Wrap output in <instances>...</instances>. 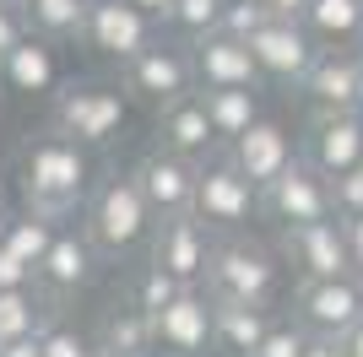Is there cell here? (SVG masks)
I'll return each instance as SVG.
<instances>
[{
	"mask_svg": "<svg viewBox=\"0 0 363 357\" xmlns=\"http://www.w3.org/2000/svg\"><path fill=\"white\" fill-rule=\"evenodd\" d=\"M33 33H28V16H22V6H0V60L11 55V49H22Z\"/></svg>",
	"mask_w": 363,
	"mask_h": 357,
	"instance_id": "cell-35",
	"label": "cell"
},
{
	"mask_svg": "<svg viewBox=\"0 0 363 357\" xmlns=\"http://www.w3.org/2000/svg\"><path fill=\"white\" fill-rule=\"evenodd\" d=\"M217 238L196 222V217H174V222L152 227V260L147 266L168 271L179 287H206V266H212Z\"/></svg>",
	"mask_w": 363,
	"mask_h": 357,
	"instance_id": "cell-11",
	"label": "cell"
},
{
	"mask_svg": "<svg viewBox=\"0 0 363 357\" xmlns=\"http://www.w3.org/2000/svg\"><path fill=\"white\" fill-rule=\"evenodd\" d=\"M22 287H38V271L16 260L11 249H0V293H22Z\"/></svg>",
	"mask_w": 363,
	"mask_h": 357,
	"instance_id": "cell-36",
	"label": "cell"
},
{
	"mask_svg": "<svg viewBox=\"0 0 363 357\" xmlns=\"http://www.w3.org/2000/svg\"><path fill=\"white\" fill-rule=\"evenodd\" d=\"M293 309H298L293 319H298L309 336L342 341V336L363 319V282L358 276H342V282H298Z\"/></svg>",
	"mask_w": 363,
	"mask_h": 357,
	"instance_id": "cell-9",
	"label": "cell"
},
{
	"mask_svg": "<svg viewBox=\"0 0 363 357\" xmlns=\"http://www.w3.org/2000/svg\"><path fill=\"white\" fill-rule=\"evenodd\" d=\"M201 103H206V114H212V130H217V141L223 147H233L250 125H260V92H201Z\"/></svg>",
	"mask_w": 363,
	"mask_h": 357,
	"instance_id": "cell-27",
	"label": "cell"
},
{
	"mask_svg": "<svg viewBox=\"0 0 363 357\" xmlns=\"http://www.w3.org/2000/svg\"><path fill=\"white\" fill-rule=\"evenodd\" d=\"M303 163L320 178H342L363 163V114H309L303 125Z\"/></svg>",
	"mask_w": 363,
	"mask_h": 357,
	"instance_id": "cell-12",
	"label": "cell"
},
{
	"mask_svg": "<svg viewBox=\"0 0 363 357\" xmlns=\"http://www.w3.org/2000/svg\"><path fill=\"white\" fill-rule=\"evenodd\" d=\"M260 211H266V217H272L282 233L309 227V222H331V217H336L331 178H320L315 168L298 157V163L277 178V184H266V190H260Z\"/></svg>",
	"mask_w": 363,
	"mask_h": 357,
	"instance_id": "cell-7",
	"label": "cell"
},
{
	"mask_svg": "<svg viewBox=\"0 0 363 357\" xmlns=\"http://www.w3.org/2000/svg\"><path fill=\"white\" fill-rule=\"evenodd\" d=\"M250 55H255L260 81H277V87H303V76L315 65L320 44L303 33V22H266V28L250 38Z\"/></svg>",
	"mask_w": 363,
	"mask_h": 357,
	"instance_id": "cell-13",
	"label": "cell"
},
{
	"mask_svg": "<svg viewBox=\"0 0 363 357\" xmlns=\"http://www.w3.org/2000/svg\"><path fill=\"white\" fill-rule=\"evenodd\" d=\"M0 6H16V0H0Z\"/></svg>",
	"mask_w": 363,
	"mask_h": 357,
	"instance_id": "cell-45",
	"label": "cell"
},
{
	"mask_svg": "<svg viewBox=\"0 0 363 357\" xmlns=\"http://www.w3.org/2000/svg\"><path fill=\"white\" fill-rule=\"evenodd\" d=\"M120 87L141 103H152L157 114L174 103H184L196 92V65H190V44H157L141 49L130 65H120Z\"/></svg>",
	"mask_w": 363,
	"mask_h": 357,
	"instance_id": "cell-5",
	"label": "cell"
},
{
	"mask_svg": "<svg viewBox=\"0 0 363 357\" xmlns=\"http://www.w3.org/2000/svg\"><path fill=\"white\" fill-rule=\"evenodd\" d=\"M277 254L298 271V282H342V276H352V254H347L342 217L282 233V249H277Z\"/></svg>",
	"mask_w": 363,
	"mask_h": 357,
	"instance_id": "cell-10",
	"label": "cell"
},
{
	"mask_svg": "<svg viewBox=\"0 0 363 357\" xmlns=\"http://www.w3.org/2000/svg\"><path fill=\"white\" fill-rule=\"evenodd\" d=\"M125 6H136V11L152 16V22H168V16H174V0H125Z\"/></svg>",
	"mask_w": 363,
	"mask_h": 357,
	"instance_id": "cell-39",
	"label": "cell"
},
{
	"mask_svg": "<svg viewBox=\"0 0 363 357\" xmlns=\"http://www.w3.org/2000/svg\"><path fill=\"white\" fill-rule=\"evenodd\" d=\"M358 114H363V76H358Z\"/></svg>",
	"mask_w": 363,
	"mask_h": 357,
	"instance_id": "cell-44",
	"label": "cell"
},
{
	"mask_svg": "<svg viewBox=\"0 0 363 357\" xmlns=\"http://www.w3.org/2000/svg\"><path fill=\"white\" fill-rule=\"evenodd\" d=\"M38 352H44V357H98V341H87L76 325L55 319V325L38 336Z\"/></svg>",
	"mask_w": 363,
	"mask_h": 357,
	"instance_id": "cell-31",
	"label": "cell"
},
{
	"mask_svg": "<svg viewBox=\"0 0 363 357\" xmlns=\"http://www.w3.org/2000/svg\"><path fill=\"white\" fill-rule=\"evenodd\" d=\"M0 81L11 92H49L55 81H60V60H55V44H44V38H28L22 49H11V55L0 60Z\"/></svg>",
	"mask_w": 363,
	"mask_h": 357,
	"instance_id": "cell-25",
	"label": "cell"
},
{
	"mask_svg": "<svg viewBox=\"0 0 363 357\" xmlns=\"http://www.w3.org/2000/svg\"><path fill=\"white\" fill-rule=\"evenodd\" d=\"M190 65H196V92H260L266 81H260L255 71V55H250V44H239V38H228V33H206V38H196L190 44Z\"/></svg>",
	"mask_w": 363,
	"mask_h": 357,
	"instance_id": "cell-14",
	"label": "cell"
},
{
	"mask_svg": "<svg viewBox=\"0 0 363 357\" xmlns=\"http://www.w3.org/2000/svg\"><path fill=\"white\" fill-rule=\"evenodd\" d=\"M152 206L141 200L136 190V174H108L98 190L87 195V206H82V233L92 238V249L98 260H125V254H136L141 244H152Z\"/></svg>",
	"mask_w": 363,
	"mask_h": 357,
	"instance_id": "cell-2",
	"label": "cell"
},
{
	"mask_svg": "<svg viewBox=\"0 0 363 357\" xmlns=\"http://www.w3.org/2000/svg\"><path fill=\"white\" fill-rule=\"evenodd\" d=\"M223 11H228V0H174V16H168V22L179 33H190V44H196V38L223 28Z\"/></svg>",
	"mask_w": 363,
	"mask_h": 357,
	"instance_id": "cell-30",
	"label": "cell"
},
{
	"mask_svg": "<svg viewBox=\"0 0 363 357\" xmlns=\"http://www.w3.org/2000/svg\"><path fill=\"white\" fill-rule=\"evenodd\" d=\"M217 303V298H212ZM277 309H255V303H217L212 314V346L228 357H255L260 341L272 336Z\"/></svg>",
	"mask_w": 363,
	"mask_h": 357,
	"instance_id": "cell-21",
	"label": "cell"
},
{
	"mask_svg": "<svg viewBox=\"0 0 363 357\" xmlns=\"http://www.w3.org/2000/svg\"><path fill=\"white\" fill-rule=\"evenodd\" d=\"M98 352H108V357H152L157 352V325H152L136 303H120V309H108L104 325H98Z\"/></svg>",
	"mask_w": 363,
	"mask_h": 357,
	"instance_id": "cell-24",
	"label": "cell"
},
{
	"mask_svg": "<svg viewBox=\"0 0 363 357\" xmlns=\"http://www.w3.org/2000/svg\"><path fill=\"white\" fill-rule=\"evenodd\" d=\"M358 76H363L358 49H320L298 92L309 98L315 114H358Z\"/></svg>",
	"mask_w": 363,
	"mask_h": 357,
	"instance_id": "cell-17",
	"label": "cell"
},
{
	"mask_svg": "<svg viewBox=\"0 0 363 357\" xmlns=\"http://www.w3.org/2000/svg\"><path fill=\"white\" fill-rule=\"evenodd\" d=\"M179 293H184V287L174 282L168 271H157V266H141V276L130 282V303H136V309L147 314V319H157V314H163V309H168V303H174Z\"/></svg>",
	"mask_w": 363,
	"mask_h": 357,
	"instance_id": "cell-29",
	"label": "cell"
},
{
	"mask_svg": "<svg viewBox=\"0 0 363 357\" xmlns=\"http://www.w3.org/2000/svg\"><path fill=\"white\" fill-rule=\"evenodd\" d=\"M82 38L104 60H120V65H130L141 49L157 44V38H152V16H141L136 6H125V0H92Z\"/></svg>",
	"mask_w": 363,
	"mask_h": 357,
	"instance_id": "cell-16",
	"label": "cell"
},
{
	"mask_svg": "<svg viewBox=\"0 0 363 357\" xmlns=\"http://www.w3.org/2000/svg\"><path fill=\"white\" fill-rule=\"evenodd\" d=\"M342 233H347V254H352V276L363 282V217H342Z\"/></svg>",
	"mask_w": 363,
	"mask_h": 357,
	"instance_id": "cell-37",
	"label": "cell"
},
{
	"mask_svg": "<svg viewBox=\"0 0 363 357\" xmlns=\"http://www.w3.org/2000/svg\"><path fill=\"white\" fill-rule=\"evenodd\" d=\"M0 217H6V174H0Z\"/></svg>",
	"mask_w": 363,
	"mask_h": 357,
	"instance_id": "cell-43",
	"label": "cell"
},
{
	"mask_svg": "<svg viewBox=\"0 0 363 357\" xmlns=\"http://www.w3.org/2000/svg\"><path fill=\"white\" fill-rule=\"evenodd\" d=\"M336 346H342V357H363V319H358V325H352Z\"/></svg>",
	"mask_w": 363,
	"mask_h": 357,
	"instance_id": "cell-40",
	"label": "cell"
},
{
	"mask_svg": "<svg viewBox=\"0 0 363 357\" xmlns=\"http://www.w3.org/2000/svg\"><path fill=\"white\" fill-rule=\"evenodd\" d=\"M201 168L206 163H184V157H174V152L152 147L130 174H136V190L152 206V217H157V222H174V217H190V211H196Z\"/></svg>",
	"mask_w": 363,
	"mask_h": 357,
	"instance_id": "cell-8",
	"label": "cell"
},
{
	"mask_svg": "<svg viewBox=\"0 0 363 357\" xmlns=\"http://www.w3.org/2000/svg\"><path fill=\"white\" fill-rule=\"evenodd\" d=\"M277 287H282V254H272L260 238H217L212 244V266H206V293L217 303H255L272 309Z\"/></svg>",
	"mask_w": 363,
	"mask_h": 357,
	"instance_id": "cell-3",
	"label": "cell"
},
{
	"mask_svg": "<svg viewBox=\"0 0 363 357\" xmlns=\"http://www.w3.org/2000/svg\"><path fill=\"white\" fill-rule=\"evenodd\" d=\"M16 178H22V200H28L33 217H44V222L65 227L76 206H87L92 195V163L87 152L65 141V135L44 130L22 141V157H16Z\"/></svg>",
	"mask_w": 363,
	"mask_h": 357,
	"instance_id": "cell-1",
	"label": "cell"
},
{
	"mask_svg": "<svg viewBox=\"0 0 363 357\" xmlns=\"http://www.w3.org/2000/svg\"><path fill=\"white\" fill-rule=\"evenodd\" d=\"M125 114H130V92L120 81H98V76H82V81H65L55 92V108H49V130L76 141V147H104L125 130Z\"/></svg>",
	"mask_w": 363,
	"mask_h": 357,
	"instance_id": "cell-4",
	"label": "cell"
},
{
	"mask_svg": "<svg viewBox=\"0 0 363 357\" xmlns=\"http://www.w3.org/2000/svg\"><path fill=\"white\" fill-rule=\"evenodd\" d=\"M98 357H108V352H98Z\"/></svg>",
	"mask_w": 363,
	"mask_h": 357,
	"instance_id": "cell-47",
	"label": "cell"
},
{
	"mask_svg": "<svg viewBox=\"0 0 363 357\" xmlns=\"http://www.w3.org/2000/svg\"><path fill=\"white\" fill-rule=\"evenodd\" d=\"M0 227H6V217H0Z\"/></svg>",
	"mask_w": 363,
	"mask_h": 357,
	"instance_id": "cell-46",
	"label": "cell"
},
{
	"mask_svg": "<svg viewBox=\"0 0 363 357\" xmlns=\"http://www.w3.org/2000/svg\"><path fill=\"white\" fill-rule=\"evenodd\" d=\"M98 249H92V238L82 233V227H60L55 233V244H49L44 266H38V287H44L55 303H65V298L87 293L92 276H98Z\"/></svg>",
	"mask_w": 363,
	"mask_h": 357,
	"instance_id": "cell-19",
	"label": "cell"
},
{
	"mask_svg": "<svg viewBox=\"0 0 363 357\" xmlns=\"http://www.w3.org/2000/svg\"><path fill=\"white\" fill-rule=\"evenodd\" d=\"M331 200H336V217H363V163L331 184Z\"/></svg>",
	"mask_w": 363,
	"mask_h": 357,
	"instance_id": "cell-34",
	"label": "cell"
},
{
	"mask_svg": "<svg viewBox=\"0 0 363 357\" xmlns=\"http://www.w3.org/2000/svg\"><path fill=\"white\" fill-rule=\"evenodd\" d=\"M298 22L320 49H363V0H309Z\"/></svg>",
	"mask_w": 363,
	"mask_h": 357,
	"instance_id": "cell-22",
	"label": "cell"
},
{
	"mask_svg": "<svg viewBox=\"0 0 363 357\" xmlns=\"http://www.w3.org/2000/svg\"><path fill=\"white\" fill-rule=\"evenodd\" d=\"M0 357H44V352H38V336H33V341H11V346H0Z\"/></svg>",
	"mask_w": 363,
	"mask_h": 357,
	"instance_id": "cell-41",
	"label": "cell"
},
{
	"mask_svg": "<svg viewBox=\"0 0 363 357\" xmlns=\"http://www.w3.org/2000/svg\"><path fill=\"white\" fill-rule=\"evenodd\" d=\"M266 22H272V16L260 11L255 0H228V11H223V28H217V33H228V38L250 44V38H255V33L266 28Z\"/></svg>",
	"mask_w": 363,
	"mask_h": 357,
	"instance_id": "cell-32",
	"label": "cell"
},
{
	"mask_svg": "<svg viewBox=\"0 0 363 357\" xmlns=\"http://www.w3.org/2000/svg\"><path fill=\"white\" fill-rule=\"evenodd\" d=\"M255 6H260L266 16H272V22H298L309 0H255Z\"/></svg>",
	"mask_w": 363,
	"mask_h": 357,
	"instance_id": "cell-38",
	"label": "cell"
},
{
	"mask_svg": "<svg viewBox=\"0 0 363 357\" xmlns=\"http://www.w3.org/2000/svg\"><path fill=\"white\" fill-rule=\"evenodd\" d=\"M358 55H363V49H358Z\"/></svg>",
	"mask_w": 363,
	"mask_h": 357,
	"instance_id": "cell-48",
	"label": "cell"
},
{
	"mask_svg": "<svg viewBox=\"0 0 363 357\" xmlns=\"http://www.w3.org/2000/svg\"><path fill=\"white\" fill-rule=\"evenodd\" d=\"M303 352H309V330H303L298 319H277L255 357H303Z\"/></svg>",
	"mask_w": 363,
	"mask_h": 357,
	"instance_id": "cell-33",
	"label": "cell"
},
{
	"mask_svg": "<svg viewBox=\"0 0 363 357\" xmlns=\"http://www.w3.org/2000/svg\"><path fill=\"white\" fill-rule=\"evenodd\" d=\"M212 314H217V303H212L206 287H184V293L152 319L163 357H201L206 352V346H212Z\"/></svg>",
	"mask_w": 363,
	"mask_h": 357,
	"instance_id": "cell-18",
	"label": "cell"
},
{
	"mask_svg": "<svg viewBox=\"0 0 363 357\" xmlns=\"http://www.w3.org/2000/svg\"><path fill=\"white\" fill-rule=\"evenodd\" d=\"M303 357H342V346L325 341V336H309V352H303Z\"/></svg>",
	"mask_w": 363,
	"mask_h": 357,
	"instance_id": "cell-42",
	"label": "cell"
},
{
	"mask_svg": "<svg viewBox=\"0 0 363 357\" xmlns=\"http://www.w3.org/2000/svg\"><path fill=\"white\" fill-rule=\"evenodd\" d=\"M217 147H223V141H217V130H212V114L201 103V92H190L184 103L157 114V152H174L184 163H206Z\"/></svg>",
	"mask_w": 363,
	"mask_h": 357,
	"instance_id": "cell-20",
	"label": "cell"
},
{
	"mask_svg": "<svg viewBox=\"0 0 363 357\" xmlns=\"http://www.w3.org/2000/svg\"><path fill=\"white\" fill-rule=\"evenodd\" d=\"M22 16H28V33L44 38V44H60V38H82L87 28L92 0H16Z\"/></svg>",
	"mask_w": 363,
	"mask_h": 357,
	"instance_id": "cell-26",
	"label": "cell"
},
{
	"mask_svg": "<svg viewBox=\"0 0 363 357\" xmlns=\"http://www.w3.org/2000/svg\"><path fill=\"white\" fill-rule=\"evenodd\" d=\"M255 211H260V190L228 163V157H212V163L201 168V190H196V211H190V217H196L206 233L233 238V233L250 227Z\"/></svg>",
	"mask_w": 363,
	"mask_h": 357,
	"instance_id": "cell-6",
	"label": "cell"
},
{
	"mask_svg": "<svg viewBox=\"0 0 363 357\" xmlns=\"http://www.w3.org/2000/svg\"><path fill=\"white\" fill-rule=\"evenodd\" d=\"M223 157L239 168V174L250 178L255 190L277 184V178H282L293 163H298V152H293V130L282 125V119H272V114L260 119V125H250V130H244L239 141L223 152Z\"/></svg>",
	"mask_w": 363,
	"mask_h": 357,
	"instance_id": "cell-15",
	"label": "cell"
},
{
	"mask_svg": "<svg viewBox=\"0 0 363 357\" xmlns=\"http://www.w3.org/2000/svg\"><path fill=\"white\" fill-rule=\"evenodd\" d=\"M60 319V303L44 287H22V293H0V346L33 341Z\"/></svg>",
	"mask_w": 363,
	"mask_h": 357,
	"instance_id": "cell-23",
	"label": "cell"
},
{
	"mask_svg": "<svg viewBox=\"0 0 363 357\" xmlns=\"http://www.w3.org/2000/svg\"><path fill=\"white\" fill-rule=\"evenodd\" d=\"M55 233H60L55 222L22 211V217H6V227H0V249H11L16 260H28V266L38 271V266H44V254H49V244H55Z\"/></svg>",
	"mask_w": 363,
	"mask_h": 357,
	"instance_id": "cell-28",
	"label": "cell"
}]
</instances>
